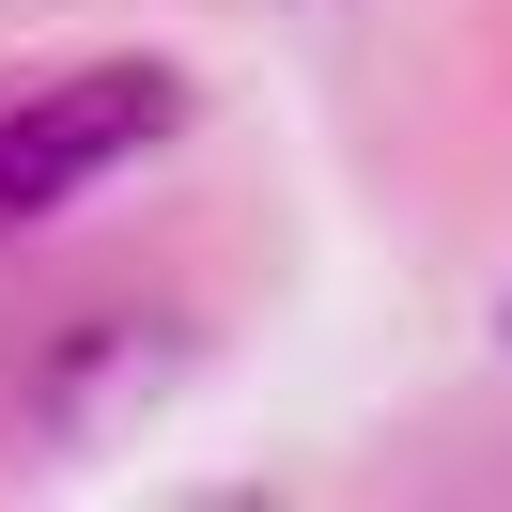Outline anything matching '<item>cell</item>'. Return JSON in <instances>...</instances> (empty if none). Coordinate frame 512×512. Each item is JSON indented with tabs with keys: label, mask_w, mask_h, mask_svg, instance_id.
<instances>
[{
	"label": "cell",
	"mask_w": 512,
	"mask_h": 512,
	"mask_svg": "<svg viewBox=\"0 0 512 512\" xmlns=\"http://www.w3.org/2000/svg\"><path fill=\"white\" fill-rule=\"evenodd\" d=\"M187 125V78L171 63H78L47 78V94L0 109V218H47V202H78L94 171H125L140 140Z\"/></svg>",
	"instance_id": "6da1fadb"
},
{
	"label": "cell",
	"mask_w": 512,
	"mask_h": 512,
	"mask_svg": "<svg viewBox=\"0 0 512 512\" xmlns=\"http://www.w3.org/2000/svg\"><path fill=\"white\" fill-rule=\"evenodd\" d=\"M171 357H187V342H156V326H78V342L32 373V404L63 419V435H94V419L156 404V388H171Z\"/></svg>",
	"instance_id": "7a4b0ae2"
}]
</instances>
